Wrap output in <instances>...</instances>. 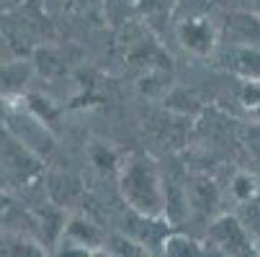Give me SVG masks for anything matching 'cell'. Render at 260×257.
Instances as JSON below:
<instances>
[{
	"label": "cell",
	"mask_w": 260,
	"mask_h": 257,
	"mask_svg": "<svg viewBox=\"0 0 260 257\" xmlns=\"http://www.w3.org/2000/svg\"><path fill=\"white\" fill-rule=\"evenodd\" d=\"M230 193H232V198L237 203H245V201H250V198H255L260 193V182H257V177L252 172L240 170L230 180Z\"/></svg>",
	"instance_id": "11"
},
{
	"label": "cell",
	"mask_w": 260,
	"mask_h": 257,
	"mask_svg": "<svg viewBox=\"0 0 260 257\" xmlns=\"http://www.w3.org/2000/svg\"><path fill=\"white\" fill-rule=\"evenodd\" d=\"M219 186L201 172L188 175V206H191V216H211L219 206Z\"/></svg>",
	"instance_id": "7"
},
{
	"label": "cell",
	"mask_w": 260,
	"mask_h": 257,
	"mask_svg": "<svg viewBox=\"0 0 260 257\" xmlns=\"http://www.w3.org/2000/svg\"><path fill=\"white\" fill-rule=\"evenodd\" d=\"M6 129H8L13 136H18V139L28 146V150H34L42 160L54 152V139H52L49 129L44 126V121H42L39 116H34L31 111L23 114L21 108H18V111H8V116H6Z\"/></svg>",
	"instance_id": "4"
},
{
	"label": "cell",
	"mask_w": 260,
	"mask_h": 257,
	"mask_svg": "<svg viewBox=\"0 0 260 257\" xmlns=\"http://www.w3.org/2000/svg\"><path fill=\"white\" fill-rule=\"evenodd\" d=\"M42 157L13 136L6 126L0 129V180L13 186H28L42 175Z\"/></svg>",
	"instance_id": "2"
},
{
	"label": "cell",
	"mask_w": 260,
	"mask_h": 257,
	"mask_svg": "<svg viewBox=\"0 0 260 257\" xmlns=\"http://www.w3.org/2000/svg\"><path fill=\"white\" fill-rule=\"evenodd\" d=\"M62 234L80 252H93V247H106V237L101 234V229L90 222H83V218H72L62 229Z\"/></svg>",
	"instance_id": "9"
},
{
	"label": "cell",
	"mask_w": 260,
	"mask_h": 257,
	"mask_svg": "<svg viewBox=\"0 0 260 257\" xmlns=\"http://www.w3.org/2000/svg\"><path fill=\"white\" fill-rule=\"evenodd\" d=\"M201 244L211 254H232V257H237V254H252L255 252L252 234L232 213H221V216L211 218Z\"/></svg>",
	"instance_id": "3"
},
{
	"label": "cell",
	"mask_w": 260,
	"mask_h": 257,
	"mask_svg": "<svg viewBox=\"0 0 260 257\" xmlns=\"http://www.w3.org/2000/svg\"><path fill=\"white\" fill-rule=\"evenodd\" d=\"M219 59L221 67L230 69L240 80H260V49L224 42V47L219 49Z\"/></svg>",
	"instance_id": "6"
},
{
	"label": "cell",
	"mask_w": 260,
	"mask_h": 257,
	"mask_svg": "<svg viewBox=\"0 0 260 257\" xmlns=\"http://www.w3.org/2000/svg\"><path fill=\"white\" fill-rule=\"evenodd\" d=\"M255 254H260V237H255Z\"/></svg>",
	"instance_id": "13"
},
{
	"label": "cell",
	"mask_w": 260,
	"mask_h": 257,
	"mask_svg": "<svg viewBox=\"0 0 260 257\" xmlns=\"http://www.w3.org/2000/svg\"><path fill=\"white\" fill-rule=\"evenodd\" d=\"M204 244L191 239L183 232H168L165 242H162V254H204Z\"/></svg>",
	"instance_id": "10"
},
{
	"label": "cell",
	"mask_w": 260,
	"mask_h": 257,
	"mask_svg": "<svg viewBox=\"0 0 260 257\" xmlns=\"http://www.w3.org/2000/svg\"><path fill=\"white\" fill-rule=\"evenodd\" d=\"M119 191L129 211L165 218V193L162 170L150 155H132L119 167Z\"/></svg>",
	"instance_id": "1"
},
{
	"label": "cell",
	"mask_w": 260,
	"mask_h": 257,
	"mask_svg": "<svg viewBox=\"0 0 260 257\" xmlns=\"http://www.w3.org/2000/svg\"><path fill=\"white\" fill-rule=\"evenodd\" d=\"M237 103L245 111V116L260 121V80H242L237 90Z\"/></svg>",
	"instance_id": "12"
},
{
	"label": "cell",
	"mask_w": 260,
	"mask_h": 257,
	"mask_svg": "<svg viewBox=\"0 0 260 257\" xmlns=\"http://www.w3.org/2000/svg\"><path fill=\"white\" fill-rule=\"evenodd\" d=\"M224 42L260 49V13L257 11H232L224 21Z\"/></svg>",
	"instance_id": "5"
},
{
	"label": "cell",
	"mask_w": 260,
	"mask_h": 257,
	"mask_svg": "<svg viewBox=\"0 0 260 257\" xmlns=\"http://www.w3.org/2000/svg\"><path fill=\"white\" fill-rule=\"evenodd\" d=\"M180 42H183V47L188 52H193L199 57H206L216 47V33H214L209 21L193 18V21H185L180 26Z\"/></svg>",
	"instance_id": "8"
}]
</instances>
